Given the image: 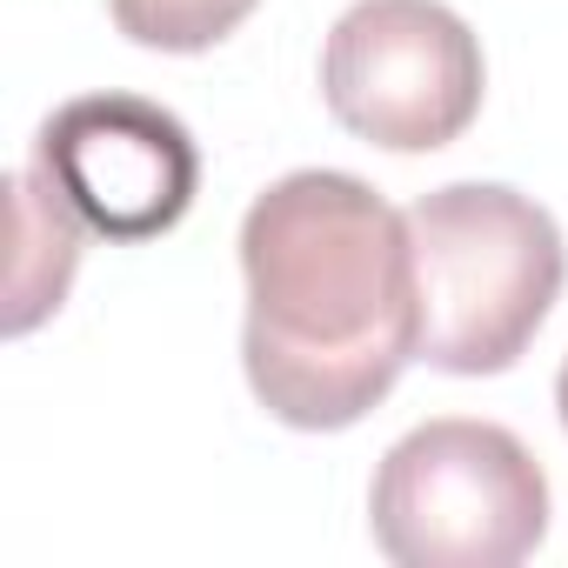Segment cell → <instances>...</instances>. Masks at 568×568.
<instances>
[{"label": "cell", "mask_w": 568, "mask_h": 568, "mask_svg": "<svg viewBox=\"0 0 568 568\" xmlns=\"http://www.w3.org/2000/svg\"><path fill=\"white\" fill-rule=\"evenodd\" d=\"M241 274L247 388L288 428L362 422L422 348L408 214L355 174L302 168L254 194Z\"/></svg>", "instance_id": "obj_1"}, {"label": "cell", "mask_w": 568, "mask_h": 568, "mask_svg": "<svg viewBox=\"0 0 568 568\" xmlns=\"http://www.w3.org/2000/svg\"><path fill=\"white\" fill-rule=\"evenodd\" d=\"M415 241V362L442 375H501L548 322L568 247L541 201L501 181H455L408 207Z\"/></svg>", "instance_id": "obj_2"}, {"label": "cell", "mask_w": 568, "mask_h": 568, "mask_svg": "<svg viewBox=\"0 0 568 568\" xmlns=\"http://www.w3.org/2000/svg\"><path fill=\"white\" fill-rule=\"evenodd\" d=\"M368 521L395 568H515L548 535V475L521 435L442 415L382 455Z\"/></svg>", "instance_id": "obj_3"}, {"label": "cell", "mask_w": 568, "mask_h": 568, "mask_svg": "<svg viewBox=\"0 0 568 568\" xmlns=\"http://www.w3.org/2000/svg\"><path fill=\"white\" fill-rule=\"evenodd\" d=\"M322 94L348 134L435 154L481 108V41L442 0H355L328 28Z\"/></svg>", "instance_id": "obj_4"}, {"label": "cell", "mask_w": 568, "mask_h": 568, "mask_svg": "<svg viewBox=\"0 0 568 568\" xmlns=\"http://www.w3.org/2000/svg\"><path fill=\"white\" fill-rule=\"evenodd\" d=\"M34 168L108 241L168 234L201 187L194 134L141 94H81L54 108L34 141Z\"/></svg>", "instance_id": "obj_5"}, {"label": "cell", "mask_w": 568, "mask_h": 568, "mask_svg": "<svg viewBox=\"0 0 568 568\" xmlns=\"http://www.w3.org/2000/svg\"><path fill=\"white\" fill-rule=\"evenodd\" d=\"M14 207H21V261H14V308H8V328L28 335L48 308H61L68 281H74V261H81V214L61 201V187L28 168L14 174Z\"/></svg>", "instance_id": "obj_6"}, {"label": "cell", "mask_w": 568, "mask_h": 568, "mask_svg": "<svg viewBox=\"0 0 568 568\" xmlns=\"http://www.w3.org/2000/svg\"><path fill=\"white\" fill-rule=\"evenodd\" d=\"M108 14L128 41L161 48V54H201L221 34H234L254 0H108Z\"/></svg>", "instance_id": "obj_7"}, {"label": "cell", "mask_w": 568, "mask_h": 568, "mask_svg": "<svg viewBox=\"0 0 568 568\" xmlns=\"http://www.w3.org/2000/svg\"><path fill=\"white\" fill-rule=\"evenodd\" d=\"M555 408H561V428H568V362H561V375H555Z\"/></svg>", "instance_id": "obj_8"}]
</instances>
